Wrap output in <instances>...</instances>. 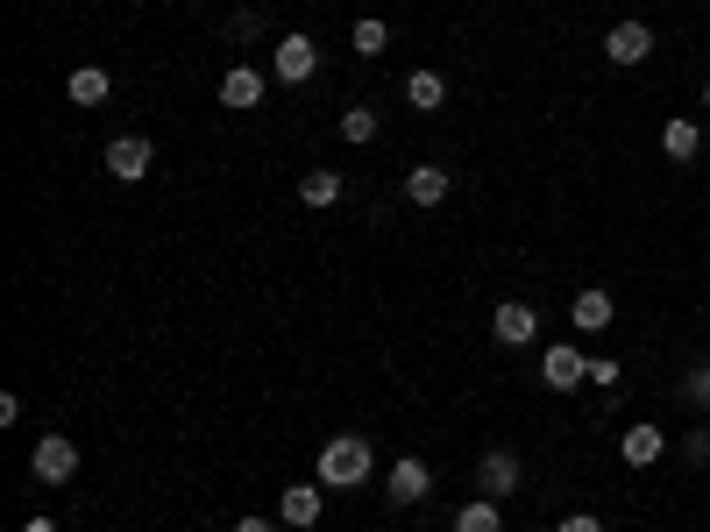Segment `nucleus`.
I'll return each instance as SVG.
<instances>
[{
  "mask_svg": "<svg viewBox=\"0 0 710 532\" xmlns=\"http://www.w3.org/2000/svg\"><path fill=\"white\" fill-rule=\"evenodd\" d=\"M370 469H377V454L362 433H334L328 447H320V483L328 490H356V483H370Z\"/></svg>",
  "mask_w": 710,
  "mask_h": 532,
  "instance_id": "obj_1",
  "label": "nucleus"
},
{
  "mask_svg": "<svg viewBox=\"0 0 710 532\" xmlns=\"http://www.w3.org/2000/svg\"><path fill=\"white\" fill-rule=\"evenodd\" d=\"M29 469H36V483H71L79 476V447H71L65 433H43V441L29 447Z\"/></svg>",
  "mask_w": 710,
  "mask_h": 532,
  "instance_id": "obj_2",
  "label": "nucleus"
},
{
  "mask_svg": "<svg viewBox=\"0 0 710 532\" xmlns=\"http://www.w3.org/2000/svg\"><path fill=\"white\" fill-rule=\"evenodd\" d=\"M313 65H320L313 36H278V50H271V71H278V86H305V79H313Z\"/></svg>",
  "mask_w": 710,
  "mask_h": 532,
  "instance_id": "obj_3",
  "label": "nucleus"
},
{
  "mask_svg": "<svg viewBox=\"0 0 710 532\" xmlns=\"http://www.w3.org/2000/svg\"><path fill=\"white\" fill-rule=\"evenodd\" d=\"M541 384H554V391H583L590 384V363H583L575 341H554V348L541 355Z\"/></svg>",
  "mask_w": 710,
  "mask_h": 532,
  "instance_id": "obj_4",
  "label": "nucleus"
},
{
  "mask_svg": "<svg viewBox=\"0 0 710 532\" xmlns=\"http://www.w3.org/2000/svg\"><path fill=\"white\" fill-rule=\"evenodd\" d=\"M604 57H611V65H646V57H654V29H646V22H611Z\"/></svg>",
  "mask_w": 710,
  "mask_h": 532,
  "instance_id": "obj_5",
  "label": "nucleus"
},
{
  "mask_svg": "<svg viewBox=\"0 0 710 532\" xmlns=\"http://www.w3.org/2000/svg\"><path fill=\"white\" fill-rule=\"evenodd\" d=\"M100 157H107V170H114V178H128V185H136V178H149V164H157V149H149L143 136H114V142L100 149Z\"/></svg>",
  "mask_w": 710,
  "mask_h": 532,
  "instance_id": "obj_6",
  "label": "nucleus"
},
{
  "mask_svg": "<svg viewBox=\"0 0 710 532\" xmlns=\"http://www.w3.org/2000/svg\"><path fill=\"white\" fill-rule=\"evenodd\" d=\"M383 490H391V504H427L434 497V469L419 462V454H406V462H391V483Z\"/></svg>",
  "mask_w": 710,
  "mask_h": 532,
  "instance_id": "obj_7",
  "label": "nucleus"
},
{
  "mask_svg": "<svg viewBox=\"0 0 710 532\" xmlns=\"http://www.w3.org/2000/svg\"><path fill=\"white\" fill-rule=\"evenodd\" d=\"M519 476H526V469H519V454H512V447H490L484 462H476V483H484V497H512V490H519Z\"/></svg>",
  "mask_w": 710,
  "mask_h": 532,
  "instance_id": "obj_8",
  "label": "nucleus"
},
{
  "mask_svg": "<svg viewBox=\"0 0 710 532\" xmlns=\"http://www.w3.org/2000/svg\"><path fill=\"white\" fill-rule=\"evenodd\" d=\"M533 327H541V319H533V306H519V298H505V306L490 313V334L505 341V348H526V341H533Z\"/></svg>",
  "mask_w": 710,
  "mask_h": 532,
  "instance_id": "obj_9",
  "label": "nucleus"
},
{
  "mask_svg": "<svg viewBox=\"0 0 710 532\" xmlns=\"http://www.w3.org/2000/svg\"><path fill=\"white\" fill-rule=\"evenodd\" d=\"M619 454H625L632 469H654L661 454H668V433H661V426H625V441H619Z\"/></svg>",
  "mask_w": 710,
  "mask_h": 532,
  "instance_id": "obj_10",
  "label": "nucleus"
},
{
  "mask_svg": "<svg viewBox=\"0 0 710 532\" xmlns=\"http://www.w3.org/2000/svg\"><path fill=\"white\" fill-rule=\"evenodd\" d=\"M221 107H235V114H249V107H263V71H249V65H235L221 79Z\"/></svg>",
  "mask_w": 710,
  "mask_h": 532,
  "instance_id": "obj_11",
  "label": "nucleus"
},
{
  "mask_svg": "<svg viewBox=\"0 0 710 532\" xmlns=\"http://www.w3.org/2000/svg\"><path fill=\"white\" fill-rule=\"evenodd\" d=\"M320 490H328V483H292V490L278 497V519H284V525H313V519H320Z\"/></svg>",
  "mask_w": 710,
  "mask_h": 532,
  "instance_id": "obj_12",
  "label": "nucleus"
},
{
  "mask_svg": "<svg viewBox=\"0 0 710 532\" xmlns=\"http://www.w3.org/2000/svg\"><path fill=\"white\" fill-rule=\"evenodd\" d=\"M406 199L412 206H440V199H448V170H440V164H412L406 170Z\"/></svg>",
  "mask_w": 710,
  "mask_h": 532,
  "instance_id": "obj_13",
  "label": "nucleus"
},
{
  "mask_svg": "<svg viewBox=\"0 0 710 532\" xmlns=\"http://www.w3.org/2000/svg\"><path fill=\"white\" fill-rule=\"evenodd\" d=\"M71 107H107V92H114V79H107V71L100 65H79V71H71Z\"/></svg>",
  "mask_w": 710,
  "mask_h": 532,
  "instance_id": "obj_14",
  "label": "nucleus"
},
{
  "mask_svg": "<svg viewBox=\"0 0 710 532\" xmlns=\"http://www.w3.org/2000/svg\"><path fill=\"white\" fill-rule=\"evenodd\" d=\"M661 149H668V157H675V164H697V149H703L697 121H682V114H675V121L661 128Z\"/></svg>",
  "mask_w": 710,
  "mask_h": 532,
  "instance_id": "obj_15",
  "label": "nucleus"
},
{
  "mask_svg": "<svg viewBox=\"0 0 710 532\" xmlns=\"http://www.w3.org/2000/svg\"><path fill=\"white\" fill-rule=\"evenodd\" d=\"M455 532H505V511H497V497H476L455 511Z\"/></svg>",
  "mask_w": 710,
  "mask_h": 532,
  "instance_id": "obj_16",
  "label": "nucleus"
},
{
  "mask_svg": "<svg viewBox=\"0 0 710 532\" xmlns=\"http://www.w3.org/2000/svg\"><path fill=\"white\" fill-rule=\"evenodd\" d=\"M575 327H583V334H604L611 327V292H583V298H575Z\"/></svg>",
  "mask_w": 710,
  "mask_h": 532,
  "instance_id": "obj_17",
  "label": "nucleus"
},
{
  "mask_svg": "<svg viewBox=\"0 0 710 532\" xmlns=\"http://www.w3.org/2000/svg\"><path fill=\"white\" fill-rule=\"evenodd\" d=\"M406 100H412L419 114H440V100H448V86H440V71H412V79H406Z\"/></svg>",
  "mask_w": 710,
  "mask_h": 532,
  "instance_id": "obj_18",
  "label": "nucleus"
},
{
  "mask_svg": "<svg viewBox=\"0 0 710 532\" xmlns=\"http://www.w3.org/2000/svg\"><path fill=\"white\" fill-rule=\"evenodd\" d=\"M299 199H305V206H334V199H341V170H305V178H299Z\"/></svg>",
  "mask_w": 710,
  "mask_h": 532,
  "instance_id": "obj_19",
  "label": "nucleus"
},
{
  "mask_svg": "<svg viewBox=\"0 0 710 532\" xmlns=\"http://www.w3.org/2000/svg\"><path fill=\"white\" fill-rule=\"evenodd\" d=\"M349 43H356V57H383V50H391V29H383V22H356Z\"/></svg>",
  "mask_w": 710,
  "mask_h": 532,
  "instance_id": "obj_20",
  "label": "nucleus"
},
{
  "mask_svg": "<svg viewBox=\"0 0 710 532\" xmlns=\"http://www.w3.org/2000/svg\"><path fill=\"white\" fill-rule=\"evenodd\" d=\"M377 136V114L370 107H349V114H341V142H370Z\"/></svg>",
  "mask_w": 710,
  "mask_h": 532,
  "instance_id": "obj_21",
  "label": "nucleus"
},
{
  "mask_svg": "<svg viewBox=\"0 0 710 532\" xmlns=\"http://www.w3.org/2000/svg\"><path fill=\"white\" fill-rule=\"evenodd\" d=\"M554 532H604V519H597V511H568V519L554 525Z\"/></svg>",
  "mask_w": 710,
  "mask_h": 532,
  "instance_id": "obj_22",
  "label": "nucleus"
},
{
  "mask_svg": "<svg viewBox=\"0 0 710 532\" xmlns=\"http://www.w3.org/2000/svg\"><path fill=\"white\" fill-rule=\"evenodd\" d=\"M590 384H604L611 397H619V363H590Z\"/></svg>",
  "mask_w": 710,
  "mask_h": 532,
  "instance_id": "obj_23",
  "label": "nucleus"
},
{
  "mask_svg": "<svg viewBox=\"0 0 710 532\" xmlns=\"http://www.w3.org/2000/svg\"><path fill=\"white\" fill-rule=\"evenodd\" d=\"M689 397H697V405H703V412H710V363H703V370H697V376H689Z\"/></svg>",
  "mask_w": 710,
  "mask_h": 532,
  "instance_id": "obj_24",
  "label": "nucleus"
},
{
  "mask_svg": "<svg viewBox=\"0 0 710 532\" xmlns=\"http://www.w3.org/2000/svg\"><path fill=\"white\" fill-rule=\"evenodd\" d=\"M689 462H697V469L710 462V433H689Z\"/></svg>",
  "mask_w": 710,
  "mask_h": 532,
  "instance_id": "obj_25",
  "label": "nucleus"
},
{
  "mask_svg": "<svg viewBox=\"0 0 710 532\" xmlns=\"http://www.w3.org/2000/svg\"><path fill=\"white\" fill-rule=\"evenodd\" d=\"M22 532H65V525H57V519H29Z\"/></svg>",
  "mask_w": 710,
  "mask_h": 532,
  "instance_id": "obj_26",
  "label": "nucleus"
},
{
  "mask_svg": "<svg viewBox=\"0 0 710 532\" xmlns=\"http://www.w3.org/2000/svg\"><path fill=\"white\" fill-rule=\"evenodd\" d=\"M235 532H271V519H242V525H235Z\"/></svg>",
  "mask_w": 710,
  "mask_h": 532,
  "instance_id": "obj_27",
  "label": "nucleus"
},
{
  "mask_svg": "<svg viewBox=\"0 0 710 532\" xmlns=\"http://www.w3.org/2000/svg\"><path fill=\"white\" fill-rule=\"evenodd\" d=\"M703 107H710V86H703Z\"/></svg>",
  "mask_w": 710,
  "mask_h": 532,
  "instance_id": "obj_28",
  "label": "nucleus"
}]
</instances>
